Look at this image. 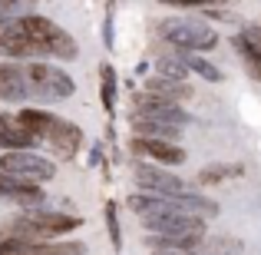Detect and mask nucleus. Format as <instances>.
<instances>
[{
    "label": "nucleus",
    "instance_id": "obj_25",
    "mask_svg": "<svg viewBox=\"0 0 261 255\" xmlns=\"http://www.w3.org/2000/svg\"><path fill=\"white\" fill-rule=\"evenodd\" d=\"M23 249H27V242H20V239H13V236H0V255H17Z\"/></svg>",
    "mask_w": 261,
    "mask_h": 255
},
{
    "label": "nucleus",
    "instance_id": "obj_10",
    "mask_svg": "<svg viewBox=\"0 0 261 255\" xmlns=\"http://www.w3.org/2000/svg\"><path fill=\"white\" fill-rule=\"evenodd\" d=\"M0 57L27 60V63H37V57H43V53L27 40L20 17H4L0 20Z\"/></svg>",
    "mask_w": 261,
    "mask_h": 255
},
{
    "label": "nucleus",
    "instance_id": "obj_9",
    "mask_svg": "<svg viewBox=\"0 0 261 255\" xmlns=\"http://www.w3.org/2000/svg\"><path fill=\"white\" fill-rule=\"evenodd\" d=\"M129 153H133L139 163H152V166H162V169L182 166V163L189 159V153H185V149L178 146V143L139 140V136H133V143H129Z\"/></svg>",
    "mask_w": 261,
    "mask_h": 255
},
{
    "label": "nucleus",
    "instance_id": "obj_4",
    "mask_svg": "<svg viewBox=\"0 0 261 255\" xmlns=\"http://www.w3.org/2000/svg\"><path fill=\"white\" fill-rule=\"evenodd\" d=\"M133 182L139 186V192H146V196H162V199H178V196H185V192H192V182L178 179L172 169L152 166V163H136Z\"/></svg>",
    "mask_w": 261,
    "mask_h": 255
},
{
    "label": "nucleus",
    "instance_id": "obj_5",
    "mask_svg": "<svg viewBox=\"0 0 261 255\" xmlns=\"http://www.w3.org/2000/svg\"><path fill=\"white\" fill-rule=\"evenodd\" d=\"M27 73V83H30L33 96H43V100H70L76 93V83L66 70L60 66H50V63H27L23 66Z\"/></svg>",
    "mask_w": 261,
    "mask_h": 255
},
{
    "label": "nucleus",
    "instance_id": "obj_19",
    "mask_svg": "<svg viewBox=\"0 0 261 255\" xmlns=\"http://www.w3.org/2000/svg\"><path fill=\"white\" fill-rule=\"evenodd\" d=\"M133 136H139V140H162V143H178V136H182V129H175V126H162V123L133 120Z\"/></svg>",
    "mask_w": 261,
    "mask_h": 255
},
{
    "label": "nucleus",
    "instance_id": "obj_2",
    "mask_svg": "<svg viewBox=\"0 0 261 255\" xmlns=\"http://www.w3.org/2000/svg\"><path fill=\"white\" fill-rule=\"evenodd\" d=\"M155 33H159L175 53H195V57H205V53L215 50L218 40H222L215 27L205 24V20H195V17H166V20H159Z\"/></svg>",
    "mask_w": 261,
    "mask_h": 255
},
{
    "label": "nucleus",
    "instance_id": "obj_24",
    "mask_svg": "<svg viewBox=\"0 0 261 255\" xmlns=\"http://www.w3.org/2000/svg\"><path fill=\"white\" fill-rule=\"evenodd\" d=\"M106 229H109L113 249H122V229H119V216H116V202H106Z\"/></svg>",
    "mask_w": 261,
    "mask_h": 255
},
{
    "label": "nucleus",
    "instance_id": "obj_14",
    "mask_svg": "<svg viewBox=\"0 0 261 255\" xmlns=\"http://www.w3.org/2000/svg\"><path fill=\"white\" fill-rule=\"evenodd\" d=\"M142 93L149 96H159V100H169V103H189L195 96V86L189 80H166V77H146V89Z\"/></svg>",
    "mask_w": 261,
    "mask_h": 255
},
{
    "label": "nucleus",
    "instance_id": "obj_18",
    "mask_svg": "<svg viewBox=\"0 0 261 255\" xmlns=\"http://www.w3.org/2000/svg\"><path fill=\"white\" fill-rule=\"evenodd\" d=\"M231 47H235L238 60L245 63V70H248V77L255 80V83H261V47H255L251 40H245L242 33H235V37H231Z\"/></svg>",
    "mask_w": 261,
    "mask_h": 255
},
{
    "label": "nucleus",
    "instance_id": "obj_11",
    "mask_svg": "<svg viewBox=\"0 0 261 255\" xmlns=\"http://www.w3.org/2000/svg\"><path fill=\"white\" fill-rule=\"evenodd\" d=\"M43 143L60 156V159H76V153L83 149V129H80L73 120H63V116H57Z\"/></svg>",
    "mask_w": 261,
    "mask_h": 255
},
{
    "label": "nucleus",
    "instance_id": "obj_6",
    "mask_svg": "<svg viewBox=\"0 0 261 255\" xmlns=\"http://www.w3.org/2000/svg\"><path fill=\"white\" fill-rule=\"evenodd\" d=\"M0 172L20 179V182H30V186H43L57 176V163L46 159V156H37V153H4L0 156Z\"/></svg>",
    "mask_w": 261,
    "mask_h": 255
},
{
    "label": "nucleus",
    "instance_id": "obj_22",
    "mask_svg": "<svg viewBox=\"0 0 261 255\" xmlns=\"http://www.w3.org/2000/svg\"><path fill=\"white\" fill-rule=\"evenodd\" d=\"M182 60H185V66H189V73H195V77H202L205 83H222V80H225V73L218 70V66L212 63L208 57H195V53H182Z\"/></svg>",
    "mask_w": 261,
    "mask_h": 255
},
{
    "label": "nucleus",
    "instance_id": "obj_20",
    "mask_svg": "<svg viewBox=\"0 0 261 255\" xmlns=\"http://www.w3.org/2000/svg\"><path fill=\"white\" fill-rule=\"evenodd\" d=\"M155 77H166V80H189V66H185L182 53L169 50L162 57H155Z\"/></svg>",
    "mask_w": 261,
    "mask_h": 255
},
{
    "label": "nucleus",
    "instance_id": "obj_16",
    "mask_svg": "<svg viewBox=\"0 0 261 255\" xmlns=\"http://www.w3.org/2000/svg\"><path fill=\"white\" fill-rule=\"evenodd\" d=\"M17 120H20V126H23L27 133H30L33 140L40 143V140H46V133H50L57 113H50V109H40V106H27V109H20V113H17Z\"/></svg>",
    "mask_w": 261,
    "mask_h": 255
},
{
    "label": "nucleus",
    "instance_id": "obj_23",
    "mask_svg": "<svg viewBox=\"0 0 261 255\" xmlns=\"http://www.w3.org/2000/svg\"><path fill=\"white\" fill-rule=\"evenodd\" d=\"M99 103L113 116V109H116V70H113V63H99Z\"/></svg>",
    "mask_w": 261,
    "mask_h": 255
},
{
    "label": "nucleus",
    "instance_id": "obj_21",
    "mask_svg": "<svg viewBox=\"0 0 261 255\" xmlns=\"http://www.w3.org/2000/svg\"><path fill=\"white\" fill-rule=\"evenodd\" d=\"M17 255H86V245L83 242H37V245H27Z\"/></svg>",
    "mask_w": 261,
    "mask_h": 255
},
{
    "label": "nucleus",
    "instance_id": "obj_15",
    "mask_svg": "<svg viewBox=\"0 0 261 255\" xmlns=\"http://www.w3.org/2000/svg\"><path fill=\"white\" fill-rule=\"evenodd\" d=\"M242 176H245L242 163H208V166H202L195 172V186H225Z\"/></svg>",
    "mask_w": 261,
    "mask_h": 255
},
{
    "label": "nucleus",
    "instance_id": "obj_1",
    "mask_svg": "<svg viewBox=\"0 0 261 255\" xmlns=\"http://www.w3.org/2000/svg\"><path fill=\"white\" fill-rule=\"evenodd\" d=\"M83 225L80 216H70V212H60V209H27L20 212L17 219L7 222V236L20 239L27 245H37V242H46L53 236H66V232H76Z\"/></svg>",
    "mask_w": 261,
    "mask_h": 255
},
{
    "label": "nucleus",
    "instance_id": "obj_13",
    "mask_svg": "<svg viewBox=\"0 0 261 255\" xmlns=\"http://www.w3.org/2000/svg\"><path fill=\"white\" fill-rule=\"evenodd\" d=\"M33 89L27 83L23 66L17 63H0V103H23L30 100Z\"/></svg>",
    "mask_w": 261,
    "mask_h": 255
},
{
    "label": "nucleus",
    "instance_id": "obj_3",
    "mask_svg": "<svg viewBox=\"0 0 261 255\" xmlns=\"http://www.w3.org/2000/svg\"><path fill=\"white\" fill-rule=\"evenodd\" d=\"M20 24H23L27 40H30V43L43 53V57H57V60H76L80 57L76 40H73L60 24H53L50 17L27 13V17H20Z\"/></svg>",
    "mask_w": 261,
    "mask_h": 255
},
{
    "label": "nucleus",
    "instance_id": "obj_8",
    "mask_svg": "<svg viewBox=\"0 0 261 255\" xmlns=\"http://www.w3.org/2000/svg\"><path fill=\"white\" fill-rule=\"evenodd\" d=\"M152 236H166V239H205L208 222L189 212H162V216H146L139 219Z\"/></svg>",
    "mask_w": 261,
    "mask_h": 255
},
{
    "label": "nucleus",
    "instance_id": "obj_26",
    "mask_svg": "<svg viewBox=\"0 0 261 255\" xmlns=\"http://www.w3.org/2000/svg\"><path fill=\"white\" fill-rule=\"evenodd\" d=\"M152 255H185V252H152Z\"/></svg>",
    "mask_w": 261,
    "mask_h": 255
},
{
    "label": "nucleus",
    "instance_id": "obj_7",
    "mask_svg": "<svg viewBox=\"0 0 261 255\" xmlns=\"http://www.w3.org/2000/svg\"><path fill=\"white\" fill-rule=\"evenodd\" d=\"M133 120H146V123H162V126H189L192 113L178 103L159 100V96H149V93H136L133 96Z\"/></svg>",
    "mask_w": 261,
    "mask_h": 255
},
{
    "label": "nucleus",
    "instance_id": "obj_12",
    "mask_svg": "<svg viewBox=\"0 0 261 255\" xmlns=\"http://www.w3.org/2000/svg\"><path fill=\"white\" fill-rule=\"evenodd\" d=\"M0 199H7V202L20 205V209H40V205L46 202L43 196V186H30V182H20V179L7 176V172H0Z\"/></svg>",
    "mask_w": 261,
    "mask_h": 255
},
{
    "label": "nucleus",
    "instance_id": "obj_17",
    "mask_svg": "<svg viewBox=\"0 0 261 255\" xmlns=\"http://www.w3.org/2000/svg\"><path fill=\"white\" fill-rule=\"evenodd\" d=\"M192 255H245V242L238 236H205Z\"/></svg>",
    "mask_w": 261,
    "mask_h": 255
}]
</instances>
